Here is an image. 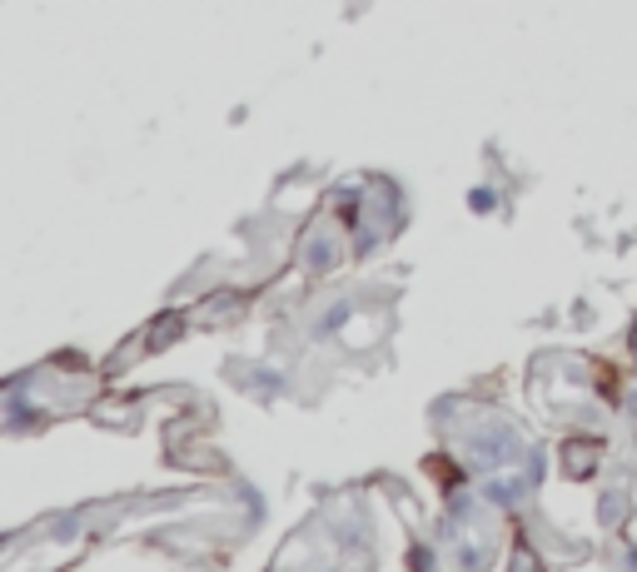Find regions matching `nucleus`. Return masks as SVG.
<instances>
[{
	"instance_id": "1",
	"label": "nucleus",
	"mask_w": 637,
	"mask_h": 572,
	"mask_svg": "<svg viewBox=\"0 0 637 572\" xmlns=\"http://www.w3.org/2000/svg\"><path fill=\"white\" fill-rule=\"evenodd\" d=\"M518 453V443H513V433H488V438H473V458H478V468H498L503 458H513Z\"/></svg>"
},
{
	"instance_id": "5",
	"label": "nucleus",
	"mask_w": 637,
	"mask_h": 572,
	"mask_svg": "<svg viewBox=\"0 0 637 572\" xmlns=\"http://www.w3.org/2000/svg\"><path fill=\"white\" fill-rule=\"evenodd\" d=\"M329 259H334V249H314V254H309V264H314V269H324Z\"/></svg>"
},
{
	"instance_id": "4",
	"label": "nucleus",
	"mask_w": 637,
	"mask_h": 572,
	"mask_svg": "<svg viewBox=\"0 0 637 572\" xmlns=\"http://www.w3.org/2000/svg\"><path fill=\"white\" fill-rule=\"evenodd\" d=\"M344 319H349V304H339V309H334V314H329V319H324V328H339Z\"/></svg>"
},
{
	"instance_id": "2",
	"label": "nucleus",
	"mask_w": 637,
	"mask_h": 572,
	"mask_svg": "<svg viewBox=\"0 0 637 572\" xmlns=\"http://www.w3.org/2000/svg\"><path fill=\"white\" fill-rule=\"evenodd\" d=\"M518 493H523V483H488V497H493V503H513Z\"/></svg>"
},
{
	"instance_id": "3",
	"label": "nucleus",
	"mask_w": 637,
	"mask_h": 572,
	"mask_svg": "<svg viewBox=\"0 0 637 572\" xmlns=\"http://www.w3.org/2000/svg\"><path fill=\"white\" fill-rule=\"evenodd\" d=\"M618 517H622V497L608 493V497H602V523H618Z\"/></svg>"
}]
</instances>
